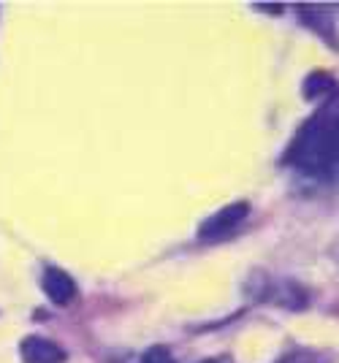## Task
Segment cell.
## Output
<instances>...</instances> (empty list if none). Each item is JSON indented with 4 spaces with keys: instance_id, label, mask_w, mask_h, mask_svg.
<instances>
[{
    "instance_id": "6da1fadb",
    "label": "cell",
    "mask_w": 339,
    "mask_h": 363,
    "mask_svg": "<svg viewBox=\"0 0 339 363\" xmlns=\"http://www.w3.org/2000/svg\"><path fill=\"white\" fill-rule=\"evenodd\" d=\"M285 163L312 177H339V104H328L296 133Z\"/></svg>"
},
{
    "instance_id": "7a4b0ae2",
    "label": "cell",
    "mask_w": 339,
    "mask_h": 363,
    "mask_svg": "<svg viewBox=\"0 0 339 363\" xmlns=\"http://www.w3.org/2000/svg\"><path fill=\"white\" fill-rule=\"evenodd\" d=\"M250 214V203L247 201H236L228 203L226 209H220L217 214H212L209 220H204L199 228V236L204 242H220L226 236H231L236 228L245 223V217Z\"/></svg>"
},
{
    "instance_id": "3957f363",
    "label": "cell",
    "mask_w": 339,
    "mask_h": 363,
    "mask_svg": "<svg viewBox=\"0 0 339 363\" xmlns=\"http://www.w3.org/2000/svg\"><path fill=\"white\" fill-rule=\"evenodd\" d=\"M22 361L25 363H65V350L57 347L44 336H28L22 342Z\"/></svg>"
},
{
    "instance_id": "277c9868",
    "label": "cell",
    "mask_w": 339,
    "mask_h": 363,
    "mask_svg": "<svg viewBox=\"0 0 339 363\" xmlns=\"http://www.w3.org/2000/svg\"><path fill=\"white\" fill-rule=\"evenodd\" d=\"M44 293L49 296V301L65 306L77 298V282L71 279V274H65L62 269H47L44 274Z\"/></svg>"
},
{
    "instance_id": "5b68a950",
    "label": "cell",
    "mask_w": 339,
    "mask_h": 363,
    "mask_svg": "<svg viewBox=\"0 0 339 363\" xmlns=\"http://www.w3.org/2000/svg\"><path fill=\"white\" fill-rule=\"evenodd\" d=\"M301 19H304V22H307V28H312V30H315L318 35H321V38H323V41H328L334 52H339L337 28H334V22H331L328 16L318 14V11H301Z\"/></svg>"
},
{
    "instance_id": "8992f818",
    "label": "cell",
    "mask_w": 339,
    "mask_h": 363,
    "mask_svg": "<svg viewBox=\"0 0 339 363\" xmlns=\"http://www.w3.org/2000/svg\"><path fill=\"white\" fill-rule=\"evenodd\" d=\"M337 90V82L334 76L326 74V71H312V74L304 79V98L315 101V98H323L328 92Z\"/></svg>"
},
{
    "instance_id": "52a82bcc",
    "label": "cell",
    "mask_w": 339,
    "mask_h": 363,
    "mask_svg": "<svg viewBox=\"0 0 339 363\" xmlns=\"http://www.w3.org/2000/svg\"><path fill=\"white\" fill-rule=\"evenodd\" d=\"M141 363H177L166 347H152L141 355Z\"/></svg>"
},
{
    "instance_id": "ba28073f",
    "label": "cell",
    "mask_w": 339,
    "mask_h": 363,
    "mask_svg": "<svg viewBox=\"0 0 339 363\" xmlns=\"http://www.w3.org/2000/svg\"><path fill=\"white\" fill-rule=\"evenodd\" d=\"M204 363H217V361H204Z\"/></svg>"
}]
</instances>
